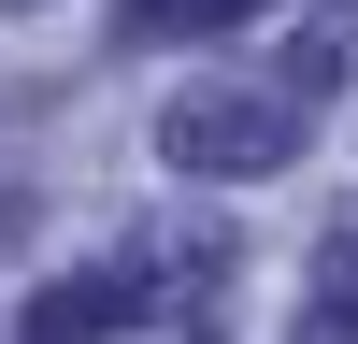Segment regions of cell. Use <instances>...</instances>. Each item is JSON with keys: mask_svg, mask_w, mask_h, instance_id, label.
<instances>
[{"mask_svg": "<svg viewBox=\"0 0 358 344\" xmlns=\"http://www.w3.org/2000/svg\"><path fill=\"white\" fill-rule=\"evenodd\" d=\"M258 0H129V43H201V29H244Z\"/></svg>", "mask_w": 358, "mask_h": 344, "instance_id": "3957f363", "label": "cell"}, {"mask_svg": "<svg viewBox=\"0 0 358 344\" xmlns=\"http://www.w3.org/2000/svg\"><path fill=\"white\" fill-rule=\"evenodd\" d=\"M301 143H315L301 86H258V72H229V86H172V101H158V158L187 172V187H258V172H287Z\"/></svg>", "mask_w": 358, "mask_h": 344, "instance_id": "6da1fadb", "label": "cell"}, {"mask_svg": "<svg viewBox=\"0 0 358 344\" xmlns=\"http://www.w3.org/2000/svg\"><path fill=\"white\" fill-rule=\"evenodd\" d=\"M143 301H158L143 273H72L15 315V344H115V330H143Z\"/></svg>", "mask_w": 358, "mask_h": 344, "instance_id": "7a4b0ae2", "label": "cell"}, {"mask_svg": "<svg viewBox=\"0 0 358 344\" xmlns=\"http://www.w3.org/2000/svg\"><path fill=\"white\" fill-rule=\"evenodd\" d=\"M15 15H29V0H15Z\"/></svg>", "mask_w": 358, "mask_h": 344, "instance_id": "277c9868", "label": "cell"}]
</instances>
